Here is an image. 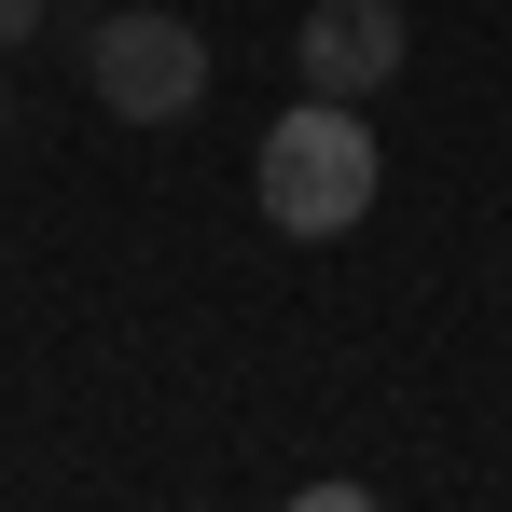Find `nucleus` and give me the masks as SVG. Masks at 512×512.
<instances>
[{"instance_id":"1","label":"nucleus","mask_w":512,"mask_h":512,"mask_svg":"<svg viewBox=\"0 0 512 512\" xmlns=\"http://www.w3.org/2000/svg\"><path fill=\"white\" fill-rule=\"evenodd\" d=\"M374 180H388V153H374V125H360V97H305V111H277L250 153V194L277 236H346L360 208H374Z\"/></svg>"},{"instance_id":"2","label":"nucleus","mask_w":512,"mask_h":512,"mask_svg":"<svg viewBox=\"0 0 512 512\" xmlns=\"http://www.w3.org/2000/svg\"><path fill=\"white\" fill-rule=\"evenodd\" d=\"M84 84L111 97L125 125H180V111L208 97V42H194V14H97Z\"/></svg>"},{"instance_id":"3","label":"nucleus","mask_w":512,"mask_h":512,"mask_svg":"<svg viewBox=\"0 0 512 512\" xmlns=\"http://www.w3.org/2000/svg\"><path fill=\"white\" fill-rule=\"evenodd\" d=\"M402 42H416L402 0H319L291 56H305V97H374L388 70H402Z\"/></svg>"},{"instance_id":"4","label":"nucleus","mask_w":512,"mask_h":512,"mask_svg":"<svg viewBox=\"0 0 512 512\" xmlns=\"http://www.w3.org/2000/svg\"><path fill=\"white\" fill-rule=\"evenodd\" d=\"M42 14H56V0H0V56H14V42H42Z\"/></svg>"},{"instance_id":"5","label":"nucleus","mask_w":512,"mask_h":512,"mask_svg":"<svg viewBox=\"0 0 512 512\" xmlns=\"http://www.w3.org/2000/svg\"><path fill=\"white\" fill-rule=\"evenodd\" d=\"M291 512H374V485H305Z\"/></svg>"},{"instance_id":"6","label":"nucleus","mask_w":512,"mask_h":512,"mask_svg":"<svg viewBox=\"0 0 512 512\" xmlns=\"http://www.w3.org/2000/svg\"><path fill=\"white\" fill-rule=\"evenodd\" d=\"M0 111H14V97H0Z\"/></svg>"}]
</instances>
